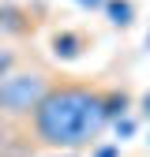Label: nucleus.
I'll list each match as a JSON object with an SVG mask.
<instances>
[{
	"instance_id": "f257e3e1",
	"label": "nucleus",
	"mask_w": 150,
	"mask_h": 157,
	"mask_svg": "<svg viewBox=\"0 0 150 157\" xmlns=\"http://www.w3.org/2000/svg\"><path fill=\"white\" fill-rule=\"evenodd\" d=\"M124 112H128V94L56 78L49 94L41 97V105L26 120L41 146H49L56 153H75L83 146H94V139Z\"/></svg>"
},
{
	"instance_id": "f03ea898",
	"label": "nucleus",
	"mask_w": 150,
	"mask_h": 157,
	"mask_svg": "<svg viewBox=\"0 0 150 157\" xmlns=\"http://www.w3.org/2000/svg\"><path fill=\"white\" fill-rule=\"evenodd\" d=\"M56 82L53 71L41 64H30L23 67L19 64L15 71H8L0 78V116L8 120H26V116L41 105V97L49 94V86Z\"/></svg>"
},
{
	"instance_id": "7ed1b4c3",
	"label": "nucleus",
	"mask_w": 150,
	"mask_h": 157,
	"mask_svg": "<svg viewBox=\"0 0 150 157\" xmlns=\"http://www.w3.org/2000/svg\"><path fill=\"white\" fill-rule=\"evenodd\" d=\"M38 19L26 4H0V34L8 37H30Z\"/></svg>"
},
{
	"instance_id": "20e7f679",
	"label": "nucleus",
	"mask_w": 150,
	"mask_h": 157,
	"mask_svg": "<svg viewBox=\"0 0 150 157\" xmlns=\"http://www.w3.org/2000/svg\"><path fill=\"white\" fill-rule=\"evenodd\" d=\"M49 49H53L56 60H79V56L90 49V37L83 30H56L53 41H49Z\"/></svg>"
},
{
	"instance_id": "39448f33",
	"label": "nucleus",
	"mask_w": 150,
	"mask_h": 157,
	"mask_svg": "<svg viewBox=\"0 0 150 157\" xmlns=\"http://www.w3.org/2000/svg\"><path fill=\"white\" fill-rule=\"evenodd\" d=\"M101 11H105L109 23H112V26H120V30H128L131 23H135V4H131V0H105Z\"/></svg>"
},
{
	"instance_id": "423d86ee",
	"label": "nucleus",
	"mask_w": 150,
	"mask_h": 157,
	"mask_svg": "<svg viewBox=\"0 0 150 157\" xmlns=\"http://www.w3.org/2000/svg\"><path fill=\"white\" fill-rule=\"evenodd\" d=\"M19 64H23V52H19L15 45H0V78H4L8 71H15Z\"/></svg>"
},
{
	"instance_id": "0eeeda50",
	"label": "nucleus",
	"mask_w": 150,
	"mask_h": 157,
	"mask_svg": "<svg viewBox=\"0 0 150 157\" xmlns=\"http://www.w3.org/2000/svg\"><path fill=\"white\" fill-rule=\"evenodd\" d=\"M112 131H116V139L124 142V139H131V135H135V120L124 112V116H116V120H112Z\"/></svg>"
},
{
	"instance_id": "6e6552de",
	"label": "nucleus",
	"mask_w": 150,
	"mask_h": 157,
	"mask_svg": "<svg viewBox=\"0 0 150 157\" xmlns=\"http://www.w3.org/2000/svg\"><path fill=\"white\" fill-rule=\"evenodd\" d=\"M90 157H120V142H109V146H98Z\"/></svg>"
},
{
	"instance_id": "1a4fd4ad",
	"label": "nucleus",
	"mask_w": 150,
	"mask_h": 157,
	"mask_svg": "<svg viewBox=\"0 0 150 157\" xmlns=\"http://www.w3.org/2000/svg\"><path fill=\"white\" fill-rule=\"evenodd\" d=\"M75 4H79L83 11H101V4H105V0H75Z\"/></svg>"
},
{
	"instance_id": "9d476101",
	"label": "nucleus",
	"mask_w": 150,
	"mask_h": 157,
	"mask_svg": "<svg viewBox=\"0 0 150 157\" xmlns=\"http://www.w3.org/2000/svg\"><path fill=\"white\" fill-rule=\"evenodd\" d=\"M56 157H71V153H56Z\"/></svg>"
},
{
	"instance_id": "9b49d317",
	"label": "nucleus",
	"mask_w": 150,
	"mask_h": 157,
	"mask_svg": "<svg viewBox=\"0 0 150 157\" xmlns=\"http://www.w3.org/2000/svg\"><path fill=\"white\" fill-rule=\"evenodd\" d=\"M146 49H150V34H146Z\"/></svg>"
}]
</instances>
